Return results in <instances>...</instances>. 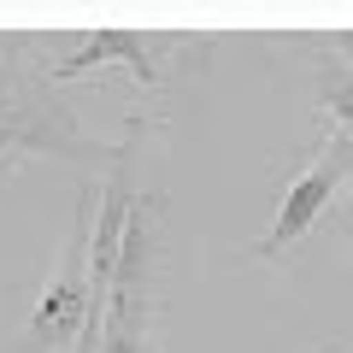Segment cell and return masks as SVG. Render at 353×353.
I'll return each instance as SVG.
<instances>
[{"label": "cell", "instance_id": "cell-1", "mask_svg": "<svg viewBox=\"0 0 353 353\" xmlns=\"http://www.w3.org/2000/svg\"><path fill=\"white\" fill-rule=\"evenodd\" d=\"M30 353H94V189L77 201L65 253L24 324Z\"/></svg>", "mask_w": 353, "mask_h": 353}, {"label": "cell", "instance_id": "cell-2", "mask_svg": "<svg viewBox=\"0 0 353 353\" xmlns=\"http://www.w3.org/2000/svg\"><path fill=\"white\" fill-rule=\"evenodd\" d=\"M65 159V165H112V148L94 141L83 124L71 118V106L48 88V77H30L18 65H0V159Z\"/></svg>", "mask_w": 353, "mask_h": 353}, {"label": "cell", "instance_id": "cell-3", "mask_svg": "<svg viewBox=\"0 0 353 353\" xmlns=\"http://www.w3.org/2000/svg\"><path fill=\"white\" fill-rule=\"evenodd\" d=\"M153 283H159V189H141L118 241L101 353H153Z\"/></svg>", "mask_w": 353, "mask_h": 353}, {"label": "cell", "instance_id": "cell-4", "mask_svg": "<svg viewBox=\"0 0 353 353\" xmlns=\"http://www.w3.org/2000/svg\"><path fill=\"white\" fill-rule=\"evenodd\" d=\"M347 176H353V136H330L324 148H318V159L289 183V194H283L271 230L248 248V259H289L294 241H306L318 230V218L330 212V201L341 194Z\"/></svg>", "mask_w": 353, "mask_h": 353}, {"label": "cell", "instance_id": "cell-5", "mask_svg": "<svg viewBox=\"0 0 353 353\" xmlns=\"http://www.w3.org/2000/svg\"><path fill=\"white\" fill-rule=\"evenodd\" d=\"M106 65H124L136 71V83H159V59H153V36L141 30H88L65 59H53V77L71 83V77H88V71H106Z\"/></svg>", "mask_w": 353, "mask_h": 353}, {"label": "cell", "instance_id": "cell-6", "mask_svg": "<svg viewBox=\"0 0 353 353\" xmlns=\"http://www.w3.org/2000/svg\"><path fill=\"white\" fill-rule=\"evenodd\" d=\"M324 112L353 130V65L324 59Z\"/></svg>", "mask_w": 353, "mask_h": 353}, {"label": "cell", "instance_id": "cell-7", "mask_svg": "<svg viewBox=\"0 0 353 353\" xmlns=\"http://www.w3.org/2000/svg\"><path fill=\"white\" fill-rule=\"evenodd\" d=\"M330 41H336L341 53H353V30H336V36H330Z\"/></svg>", "mask_w": 353, "mask_h": 353}, {"label": "cell", "instance_id": "cell-8", "mask_svg": "<svg viewBox=\"0 0 353 353\" xmlns=\"http://www.w3.org/2000/svg\"><path fill=\"white\" fill-rule=\"evenodd\" d=\"M12 165H18V159H0V189H6V183H12Z\"/></svg>", "mask_w": 353, "mask_h": 353}]
</instances>
